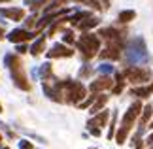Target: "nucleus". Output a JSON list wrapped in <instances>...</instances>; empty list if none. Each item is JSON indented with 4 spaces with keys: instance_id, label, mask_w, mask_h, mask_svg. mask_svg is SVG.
<instances>
[{
    "instance_id": "f257e3e1",
    "label": "nucleus",
    "mask_w": 153,
    "mask_h": 149,
    "mask_svg": "<svg viewBox=\"0 0 153 149\" xmlns=\"http://www.w3.org/2000/svg\"><path fill=\"white\" fill-rule=\"evenodd\" d=\"M140 111H142V102H134L131 108L127 110L125 117H123L121 127H119V130H117V134H115V142H117L119 145L125 144L127 136L131 134V130H132V127H134V123H136V119H138V115H140Z\"/></svg>"
},
{
    "instance_id": "f03ea898",
    "label": "nucleus",
    "mask_w": 153,
    "mask_h": 149,
    "mask_svg": "<svg viewBox=\"0 0 153 149\" xmlns=\"http://www.w3.org/2000/svg\"><path fill=\"white\" fill-rule=\"evenodd\" d=\"M57 89L61 93V96H64L62 102H68V104H78L79 100H83L87 96L85 87L78 81H62L57 85Z\"/></svg>"
},
{
    "instance_id": "7ed1b4c3",
    "label": "nucleus",
    "mask_w": 153,
    "mask_h": 149,
    "mask_svg": "<svg viewBox=\"0 0 153 149\" xmlns=\"http://www.w3.org/2000/svg\"><path fill=\"white\" fill-rule=\"evenodd\" d=\"M6 64L10 66V72H11V77H13L15 85L21 87L23 91H28V89H30V83H28L27 76H25V70H23L21 59L17 57V55H8V57H6Z\"/></svg>"
},
{
    "instance_id": "20e7f679",
    "label": "nucleus",
    "mask_w": 153,
    "mask_h": 149,
    "mask_svg": "<svg viewBox=\"0 0 153 149\" xmlns=\"http://www.w3.org/2000/svg\"><path fill=\"white\" fill-rule=\"evenodd\" d=\"M78 47L81 49L85 59H93V57H97L98 49H100V40H98L95 34H83V36L78 40Z\"/></svg>"
},
{
    "instance_id": "39448f33",
    "label": "nucleus",
    "mask_w": 153,
    "mask_h": 149,
    "mask_svg": "<svg viewBox=\"0 0 153 149\" xmlns=\"http://www.w3.org/2000/svg\"><path fill=\"white\" fill-rule=\"evenodd\" d=\"M123 76L127 77L131 83H136V85H140V83H146L149 81V76L151 72L148 68H140V66H128L125 72H123Z\"/></svg>"
},
{
    "instance_id": "423d86ee",
    "label": "nucleus",
    "mask_w": 153,
    "mask_h": 149,
    "mask_svg": "<svg viewBox=\"0 0 153 149\" xmlns=\"http://www.w3.org/2000/svg\"><path fill=\"white\" fill-rule=\"evenodd\" d=\"M121 49H123V42H117V40H111L108 47H106L104 51H100L98 55L102 59H111V61H117V59L121 57Z\"/></svg>"
},
{
    "instance_id": "0eeeda50",
    "label": "nucleus",
    "mask_w": 153,
    "mask_h": 149,
    "mask_svg": "<svg viewBox=\"0 0 153 149\" xmlns=\"http://www.w3.org/2000/svg\"><path fill=\"white\" fill-rule=\"evenodd\" d=\"M74 55V51L70 49L68 45H61V44H57L55 47H53L51 51H48V57L49 59H59V57H72Z\"/></svg>"
},
{
    "instance_id": "6e6552de",
    "label": "nucleus",
    "mask_w": 153,
    "mask_h": 149,
    "mask_svg": "<svg viewBox=\"0 0 153 149\" xmlns=\"http://www.w3.org/2000/svg\"><path fill=\"white\" fill-rule=\"evenodd\" d=\"M111 85H114V79H111L110 76H102V77H98L97 81L91 83V93H98V91H102V89H110Z\"/></svg>"
},
{
    "instance_id": "1a4fd4ad",
    "label": "nucleus",
    "mask_w": 153,
    "mask_h": 149,
    "mask_svg": "<svg viewBox=\"0 0 153 149\" xmlns=\"http://www.w3.org/2000/svg\"><path fill=\"white\" fill-rule=\"evenodd\" d=\"M0 13L2 15H6L8 19H11V21H21V19H25V11H23L21 8H2L0 10Z\"/></svg>"
},
{
    "instance_id": "9d476101",
    "label": "nucleus",
    "mask_w": 153,
    "mask_h": 149,
    "mask_svg": "<svg viewBox=\"0 0 153 149\" xmlns=\"http://www.w3.org/2000/svg\"><path fill=\"white\" fill-rule=\"evenodd\" d=\"M32 36H34V34L27 32V30H13V32H11L8 38H10L11 42H15V44H19V42H28Z\"/></svg>"
},
{
    "instance_id": "9b49d317",
    "label": "nucleus",
    "mask_w": 153,
    "mask_h": 149,
    "mask_svg": "<svg viewBox=\"0 0 153 149\" xmlns=\"http://www.w3.org/2000/svg\"><path fill=\"white\" fill-rule=\"evenodd\" d=\"M108 117H110V113L100 110V113H98L95 119H91V121L87 123V127H104V125L108 123Z\"/></svg>"
},
{
    "instance_id": "f8f14e48",
    "label": "nucleus",
    "mask_w": 153,
    "mask_h": 149,
    "mask_svg": "<svg viewBox=\"0 0 153 149\" xmlns=\"http://www.w3.org/2000/svg\"><path fill=\"white\" fill-rule=\"evenodd\" d=\"M106 102H108V96H104V94H100L98 98H95V100H93V106H91V113L100 111L104 106H106Z\"/></svg>"
},
{
    "instance_id": "ddd939ff",
    "label": "nucleus",
    "mask_w": 153,
    "mask_h": 149,
    "mask_svg": "<svg viewBox=\"0 0 153 149\" xmlns=\"http://www.w3.org/2000/svg\"><path fill=\"white\" fill-rule=\"evenodd\" d=\"M153 93V83L149 87H144V89H132L131 94H136V96H142V98H148L149 94Z\"/></svg>"
},
{
    "instance_id": "4468645a",
    "label": "nucleus",
    "mask_w": 153,
    "mask_h": 149,
    "mask_svg": "<svg viewBox=\"0 0 153 149\" xmlns=\"http://www.w3.org/2000/svg\"><path fill=\"white\" fill-rule=\"evenodd\" d=\"M44 51H45V38H40L36 44L32 45L30 53H32V55H40V53H44Z\"/></svg>"
},
{
    "instance_id": "2eb2a0df",
    "label": "nucleus",
    "mask_w": 153,
    "mask_h": 149,
    "mask_svg": "<svg viewBox=\"0 0 153 149\" xmlns=\"http://www.w3.org/2000/svg\"><path fill=\"white\" fill-rule=\"evenodd\" d=\"M134 17H136V13H134L132 10H127V11H121L119 13V23H123V25H125V23H131Z\"/></svg>"
},
{
    "instance_id": "dca6fc26",
    "label": "nucleus",
    "mask_w": 153,
    "mask_h": 149,
    "mask_svg": "<svg viewBox=\"0 0 153 149\" xmlns=\"http://www.w3.org/2000/svg\"><path fill=\"white\" fill-rule=\"evenodd\" d=\"M151 115H153V106H151V104H148V106L144 108V113H142V128H144L146 125L149 123Z\"/></svg>"
},
{
    "instance_id": "f3484780",
    "label": "nucleus",
    "mask_w": 153,
    "mask_h": 149,
    "mask_svg": "<svg viewBox=\"0 0 153 149\" xmlns=\"http://www.w3.org/2000/svg\"><path fill=\"white\" fill-rule=\"evenodd\" d=\"M97 19H93V17H87V21L83 23H78V27L81 28V30H87V28H93V27H97Z\"/></svg>"
},
{
    "instance_id": "a211bd4d",
    "label": "nucleus",
    "mask_w": 153,
    "mask_h": 149,
    "mask_svg": "<svg viewBox=\"0 0 153 149\" xmlns=\"http://www.w3.org/2000/svg\"><path fill=\"white\" fill-rule=\"evenodd\" d=\"M123 79H125V76H123V74H117L115 76V83H117V85L114 89V94H119L123 91V85H125V81H123Z\"/></svg>"
},
{
    "instance_id": "6ab92c4d",
    "label": "nucleus",
    "mask_w": 153,
    "mask_h": 149,
    "mask_svg": "<svg viewBox=\"0 0 153 149\" xmlns=\"http://www.w3.org/2000/svg\"><path fill=\"white\" fill-rule=\"evenodd\" d=\"M51 76V64H44L42 66V79H48Z\"/></svg>"
},
{
    "instance_id": "aec40b11",
    "label": "nucleus",
    "mask_w": 153,
    "mask_h": 149,
    "mask_svg": "<svg viewBox=\"0 0 153 149\" xmlns=\"http://www.w3.org/2000/svg\"><path fill=\"white\" fill-rule=\"evenodd\" d=\"M62 38H64V42H66V44H74V42H76V40H74V32H72V30H66Z\"/></svg>"
},
{
    "instance_id": "412c9836",
    "label": "nucleus",
    "mask_w": 153,
    "mask_h": 149,
    "mask_svg": "<svg viewBox=\"0 0 153 149\" xmlns=\"http://www.w3.org/2000/svg\"><path fill=\"white\" fill-rule=\"evenodd\" d=\"M87 4L91 6V8H97V10H100V4H98V0H85Z\"/></svg>"
},
{
    "instance_id": "4be33fe9",
    "label": "nucleus",
    "mask_w": 153,
    "mask_h": 149,
    "mask_svg": "<svg viewBox=\"0 0 153 149\" xmlns=\"http://www.w3.org/2000/svg\"><path fill=\"white\" fill-rule=\"evenodd\" d=\"M89 130H91L93 136H97V138L100 136V128H98V127H89Z\"/></svg>"
},
{
    "instance_id": "5701e85b",
    "label": "nucleus",
    "mask_w": 153,
    "mask_h": 149,
    "mask_svg": "<svg viewBox=\"0 0 153 149\" xmlns=\"http://www.w3.org/2000/svg\"><path fill=\"white\" fill-rule=\"evenodd\" d=\"M19 149H32V144H30V142H21Z\"/></svg>"
},
{
    "instance_id": "b1692460",
    "label": "nucleus",
    "mask_w": 153,
    "mask_h": 149,
    "mask_svg": "<svg viewBox=\"0 0 153 149\" xmlns=\"http://www.w3.org/2000/svg\"><path fill=\"white\" fill-rule=\"evenodd\" d=\"M0 40H4V28L0 27Z\"/></svg>"
},
{
    "instance_id": "393cba45",
    "label": "nucleus",
    "mask_w": 153,
    "mask_h": 149,
    "mask_svg": "<svg viewBox=\"0 0 153 149\" xmlns=\"http://www.w3.org/2000/svg\"><path fill=\"white\" fill-rule=\"evenodd\" d=\"M64 2H66V0H57V2H55V6H61V4H64Z\"/></svg>"
},
{
    "instance_id": "a878e982",
    "label": "nucleus",
    "mask_w": 153,
    "mask_h": 149,
    "mask_svg": "<svg viewBox=\"0 0 153 149\" xmlns=\"http://www.w3.org/2000/svg\"><path fill=\"white\" fill-rule=\"evenodd\" d=\"M148 142H149V144H153V134H151L149 138H148Z\"/></svg>"
},
{
    "instance_id": "bb28decb",
    "label": "nucleus",
    "mask_w": 153,
    "mask_h": 149,
    "mask_svg": "<svg viewBox=\"0 0 153 149\" xmlns=\"http://www.w3.org/2000/svg\"><path fill=\"white\" fill-rule=\"evenodd\" d=\"M149 128H153V121H151V125H149Z\"/></svg>"
},
{
    "instance_id": "cd10ccee",
    "label": "nucleus",
    "mask_w": 153,
    "mask_h": 149,
    "mask_svg": "<svg viewBox=\"0 0 153 149\" xmlns=\"http://www.w3.org/2000/svg\"><path fill=\"white\" fill-rule=\"evenodd\" d=\"M0 2H10V0H0Z\"/></svg>"
},
{
    "instance_id": "c85d7f7f",
    "label": "nucleus",
    "mask_w": 153,
    "mask_h": 149,
    "mask_svg": "<svg viewBox=\"0 0 153 149\" xmlns=\"http://www.w3.org/2000/svg\"><path fill=\"white\" fill-rule=\"evenodd\" d=\"M108 2H110V0H104V4H108Z\"/></svg>"
},
{
    "instance_id": "c756f323",
    "label": "nucleus",
    "mask_w": 153,
    "mask_h": 149,
    "mask_svg": "<svg viewBox=\"0 0 153 149\" xmlns=\"http://www.w3.org/2000/svg\"><path fill=\"white\" fill-rule=\"evenodd\" d=\"M149 149H153V144H151V147H149Z\"/></svg>"
},
{
    "instance_id": "7c9ffc66",
    "label": "nucleus",
    "mask_w": 153,
    "mask_h": 149,
    "mask_svg": "<svg viewBox=\"0 0 153 149\" xmlns=\"http://www.w3.org/2000/svg\"><path fill=\"white\" fill-rule=\"evenodd\" d=\"M0 111H2V106H0Z\"/></svg>"
},
{
    "instance_id": "2f4dec72",
    "label": "nucleus",
    "mask_w": 153,
    "mask_h": 149,
    "mask_svg": "<svg viewBox=\"0 0 153 149\" xmlns=\"http://www.w3.org/2000/svg\"><path fill=\"white\" fill-rule=\"evenodd\" d=\"M79 2H85V0H79Z\"/></svg>"
},
{
    "instance_id": "473e14b6",
    "label": "nucleus",
    "mask_w": 153,
    "mask_h": 149,
    "mask_svg": "<svg viewBox=\"0 0 153 149\" xmlns=\"http://www.w3.org/2000/svg\"><path fill=\"white\" fill-rule=\"evenodd\" d=\"M0 142H2V136H0Z\"/></svg>"
},
{
    "instance_id": "72a5a7b5",
    "label": "nucleus",
    "mask_w": 153,
    "mask_h": 149,
    "mask_svg": "<svg viewBox=\"0 0 153 149\" xmlns=\"http://www.w3.org/2000/svg\"><path fill=\"white\" fill-rule=\"evenodd\" d=\"M2 149H8V147H2Z\"/></svg>"
}]
</instances>
